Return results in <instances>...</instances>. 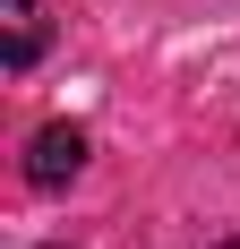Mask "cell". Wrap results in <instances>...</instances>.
<instances>
[{
	"label": "cell",
	"mask_w": 240,
	"mask_h": 249,
	"mask_svg": "<svg viewBox=\"0 0 240 249\" xmlns=\"http://www.w3.org/2000/svg\"><path fill=\"white\" fill-rule=\"evenodd\" d=\"M0 26H9V43H0V60L9 69H34L51 43V26H43V0H0Z\"/></svg>",
	"instance_id": "cell-2"
},
{
	"label": "cell",
	"mask_w": 240,
	"mask_h": 249,
	"mask_svg": "<svg viewBox=\"0 0 240 249\" xmlns=\"http://www.w3.org/2000/svg\"><path fill=\"white\" fill-rule=\"evenodd\" d=\"M223 249H240V241H223Z\"/></svg>",
	"instance_id": "cell-3"
},
{
	"label": "cell",
	"mask_w": 240,
	"mask_h": 249,
	"mask_svg": "<svg viewBox=\"0 0 240 249\" xmlns=\"http://www.w3.org/2000/svg\"><path fill=\"white\" fill-rule=\"evenodd\" d=\"M77 172H86V129H77V121L34 129V146H26V180H34V189H69Z\"/></svg>",
	"instance_id": "cell-1"
}]
</instances>
